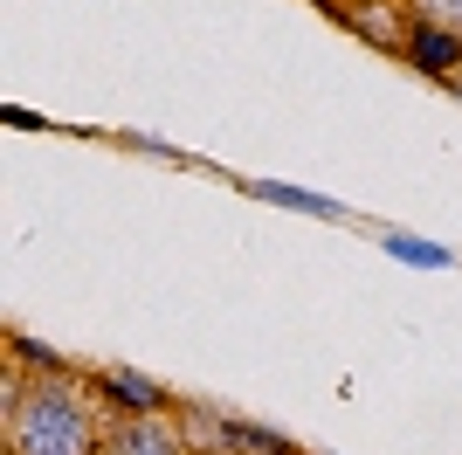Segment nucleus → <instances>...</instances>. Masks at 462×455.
<instances>
[{"instance_id": "39448f33", "label": "nucleus", "mask_w": 462, "mask_h": 455, "mask_svg": "<svg viewBox=\"0 0 462 455\" xmlns=\"http://www.w3.org/2000/svg\"><path fill=\"white\" fill-rule=\"evenodd\" d=\"M386 7H393V0H366V7H359L352 21H359V28H366L373 42H407L401 28H393V14H386Z\"/></svg>"}, {"instance_id": "7ed1b4c3", "label": "nucleus", "mask_w": 462, "mask_h": 455, "mask_svg": "<svg viewBox=\"0 0 462 455\" xmlns=\"http://www.w3.org/2000/svg\"><path fill=\"white\" fill-rule=\"evenodd\" d=\"M407 56L421 62V70L448 76L462 62V35H448V28H421V21H414V28H407Z\"/></svg>"}, {"instance_id": "423d86ee", "label": "nucleus", "mask_w": 462, "mask_h": 455, "mask_svg": "<svg viewBox=\"0 0 462 455\" xmlns=\"http://www.w3.org/2000/svg\"><path fill=\"white\" fill-rule=\"evenodd\" d=\"M111 386H117V400H125V407H138V414H152V400H159V386H152V379H132V373H117Z\"/></svg>"}, {"instance_id": "0eeeda50", "label": "nucleus", "mask_w": 462, "mask_h": 455, "mask_svg": "<svg viewBox=\"0 0 462 455\" xmlns=\"http://www.w3.org/2000/svg\"><path fill=\"white\" fill-rule=\"evenodd\" d=\"M97 455H111V449H97Z\"/></svg>"}, {"instance_id": "f257e3e1", "label": "nucleus", "mask_w": 462, "mask_h": 455, "mask_svg": "<svg viewBox=\"0 0 462 455\" xmlns=\"http://www.w3.org/2000/svg\"><path fill=\"white\" fill-rule=\"evenodd\" d=\"M14 455H97V414L69 379H42L28 407L7 414Z\"/></svg>"}, {"instance_id": "20e7f679", "label": "nucleus", "mask_w": 462, "mask_h": 455, "mask_svg": "<svg viewBox=\"0 0 462 455\" xmlns=\"http://www.w3.org/2000/svg\"><path fill=\"white\" fill-rule=\"evenodd\" d=\"M407 14L421 21V28H448V35H462V0H407Z\"/></svg>"}, {"instance_id": "f03ea898", "label": "nucleus", "mask_w": 462, "mask_h": 455, "mask_svg": "<svg viewBox=\"0 0 462 455\" xmlns=\"http://www.w3.org/2000/svg\"><path fill=\"white\" fill-rule=\"evenodd\" d=\"M111 455H187V449H180V428H173V421L132 414V421L111 435Z\"/></svg>"}]
</instances>
